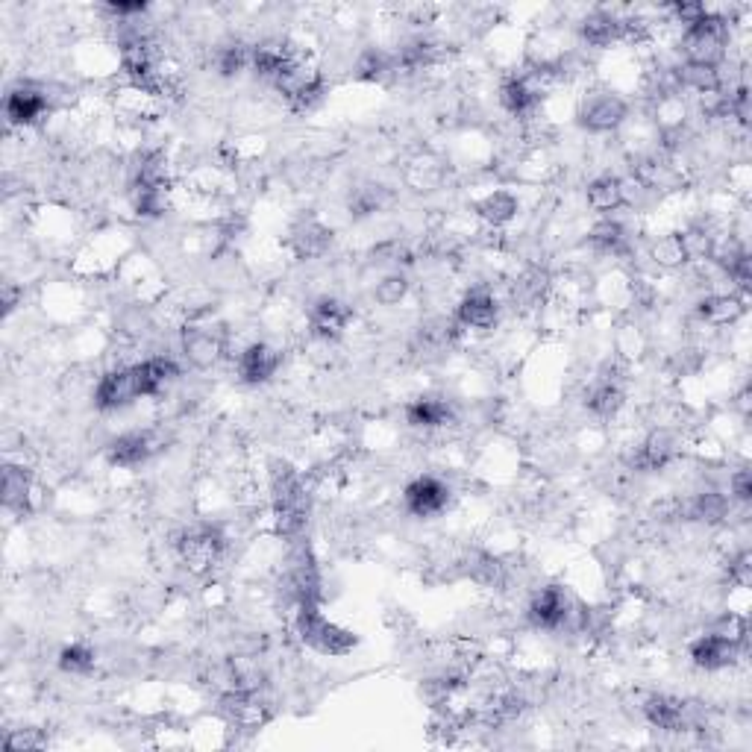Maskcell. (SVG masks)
Here are the masks:
<instances>
[{"label": "cell", "instance_id": "obj_1", "mask_svg": "<svg viewBox=\"0 0 752 752\" xmlns=\"http://www.w3.org/2000/svg\"><path fill=\"white\" fill-rule=\"evenodd\" d=\"M297 635L306 647H312L315 653H324V656H347L359 644V638L350 629L329 620L321 611V603H300L297 606Z\"/></svg>", "mask_w": 752, "mask_h": 752}, {"label": "cell", "instance_id": "obj_2", "mask_svg": "<svg viewBox=\"0 0 752 752\" xmlns=\"http://www.w3.org/2000/svg\"><path fill=\"white\" fill-rule=\"evenodd\" d=\"M726 18L714 15L711 9L705 12L703 18L691 27L682 30V53L688 62L694 65H714L723 59V47H726Z\"/></svg>", "mask_w": 752, "mask_h": 752}, {"label": "cell", "instance_id": "obj_3", "mask_svg": "<svg viewBox=\"0 0 752 752\" xmlns=\"http://www.w3.org/2000/svg\"><path fill=\"white\" fill-rule=\"evenodd\" d=\"M576 118L588 133H611L629 118V103L614 92H591L579 103Z\"/></svg>", "mask_w": 752, "mask_h": 752}, {"label": "cell", "instance_id": "obj_4", "mask_svg": "<svg viewBox=\"0 0 752 752\" xmlns=\"http://www.w3.org/2000/svg\"><path fill=\"white\" fill-rule=\"evenodd\" d=\"M647 720L664 729V732H691V729H703V711L697 708V703H685L679 697L670 694H656L650 697L644 705Z\"/></svg>", "mask_w": 752, "mask_h": 752}, {"label": "cell", "instance_id": "obj_5", "mask_svg": "<svg viewBox=\"0 0 752 752\" xmlns=\"http://www.w3.org/2000/svg\"><path fill=\"white\" fill-rule=\"evenodd\" d=\"M224 544L227 541H224L218 526H194L177 541V550H180L183 562L188 564V570L203 573L218 562V556L224 553Z\"/></svg>", "mask_w": 752, "mask_h": 752}, {"label": "cell", "instance_id": "obj_6", "mask_svg": "<svg viewBox=\"0 0 752 752\" xmlns=\"http://www.w3.org/2000/svg\"><path fill=\"white\" fill-rule=\"evenodd\" d=\"M162 447V438L153 429H133L109 441L106 456L115 468H139L156 450Z\"/></svg>", "mask_w": 752, "mask_h": 752}, {"label": "cell", "instance_id": "obj_7", "mask_svg": "<svg viewBox=\"0 0 752 752\" xmlns=\"http://www.w3.org/2000/svg\"><path fill=\"white\" fill-rule=\"evenodd\" d=\"M570 617H573V600H570V594L564 591L562 585L541 588L532 597V603H529V620L538 629L556 632V629H562Z\"/></svg>", "mask_w": 752, "mask_h": 752}, {"label": "cell", "instance_id": "obj_8", "mask_svg": "<svg viewBox=\"0 0 752 752\" xmlns=\"http://www.w3.org/2000/svg\"><path fill=\"white\" fill-rule=\"evenodd\" d=\"M403 500L415 517H435L450 506V488L438 476H418L406 485Z\"/></svg>", "mask_w": 752, "mask_h": 752}, {"label": "cell", "instance_id": "obj_9", "mask_svg": "<svg viewBox=\"0 0 752 752\" xmlns=\"http://www.w3.org/2000/svg\"><path fill=\"white\" fill-rule=\"evenodd\" d=\"M133 400H139L133 368L106 371V374L97 379V385H94V406L100 412H118V409L130 406Z\"/></svg>", "mask_w": 752, "mask_h": 752}, {"label": "cell", "instance_id": "obj_10", "mask_svg": "<svg viewBox=\"0 0 752 752\" xmlns=\"http://www.w3.org/2000/svg\"><path fill=\"white\" fill-rule=\"evenodd\" d=\"M676 453H679V438H676V432H670V429H653L641 444H638V450H635V456H632V470H638V473H653V470L667 468L673 459H676Z\"/></svg>", "mask_w": 752, "mask_h": 752}, {"label": "cell", "instance_id": "obj_11", "mask_svg": "<svg viewBox=\"0 0 752 752\" xmlns=\"http://www.w3.org/2000/svg\"><path fill=\"white\" fill-rule=\"evenodd\" d=\"M282 356L265 341H253L238 353V379L244 385H262L277 374Z\"/></svg>", "mask_w": 752, "mask_h": 752}, {"label": "cell", "instance_id": "obj_12", "mask_svg": "<svg viewBox=\"0 0 752 752\" xmlns=\"http://www.w3.org/2000/svg\"><path fill=\"white\" fill-rule=\"evenodd\" d=\"M47 112V94L39 86L21 83L6 94V121L9 127H30Z\"/></svg>", "mask_w": 752, "mask_h": 752}, {"label": "cell", "instance_id": "obj_13", "mask_svg": "<svg viewBox=\"0 0 752 752\" xmlns=\"http://www.w3.org/2000/svg\"><path fill=\"white\" fill-rule=\"evenodd\" d=\"M500 306L491 291L473 288L456 306V324L462 329H491L497 324Z\"/></svg>", "mask_w": 752, "mask_h": 752}, {"label": "cell", "instance_id": "obj_14", "mask_svg": "<svg viewBox=\"0 0 752 752\" xmlns=\"http://www.w3.org/2000/svg\"><path fill=\"white\" fill-rule=\"evenodd\" d=\"M180 376V368L171 356H150L139 365H133V379L139 397H156L162 394L174 379Z\"/></svg>", "mask_w": 752, "mask_h": 752}, {"label": "cell", "instance_id": "obj_15", "mask_svg": "<svg viewBox=\"0 0 752 752\" xmlns=\"http://www.w3.org/2000/svg\"><path fill=\"white\" fill-rule=\"evenodd\" d=\"M500 103L509 115L515 118H526L538 109L541 103V86L532 74H520V77H506L500 86Z\"/></svg>", "mask_w": 752, "mask_h": 752}, {"label": "cell", "instance_id": "obj_16", "mask_svg": "<svg viewBox=\"0 0 752 752\" xmlns=\"http://www.w3.org/2000/svg\"><path fill=\"white\" fill-rule=\"evenodd\" d=\"M741 658V644L726 641L714 632H708L703 638H697L691 644V661L703 670H726Z\"/></svg>", "mask_w": 752, "mask_h": 752}, {"label": "cell", "instance_id": "obj_17", "mask_svg": "<svg viewBox=\"0 0 752 752\" xmlns=\"http://www.w3.org/2000/svg\"><path fill=\"white\" fill-rule=\"evenodd\" d=\"M579 36L588 47H611L626 39V21L606 9H594L579 21Z\"/></svg>", "mask_w": 752, "mask_h": 752}, {"label": "cell", "instance_id": "obj_18", "mask_svg": "<svg viewBox=\"0 0 752 752\" xmlns=\"http://www.w3.org/2000/svg\"><path fill=\"white\" fill-rule=\"evenodd\" d=\"M347 324H350V309L335 297H321L309 312V327L318 341H335Z\"/></svg>", "mask_w": 752, "mask_h": 752}, {"label": "cell", "instance_id": "obj_19", "mask_svg": "<svg viewBox=\"0 0 752 752\" xmlns=\"http://www.w3.org/2000/svg\"><path fill=\"white\" fill-rule=\"evenodd\" d=\"M297 59L300 53L285 42H265V45L253 47V71L271 83H277Z\"/></svg>", "mask_w": 752, "mask_h": 752}, {"label": "cell", "instance_id": "obj_20", "mask_svg": "<svg viewBox=\"0 0 752 752\" xmlns=\"http://www.w3.org/2000/svg\"><path fill=\"white\" fill-rule=\"evenodd\" d=\"M406 421L415 429H441L456 421V409L444 400V397H418L406 406Z\"/></svg>", "mask_w": 752, "mask_h": 752}, {"label": "cell", "instance_id": "obj_21", "mask_svg": "<svg viewBox=\"0 0 752 752\" xmlns=\"http://www.w3.org/2000/svg\"><path fill=\"white\" fill-rule=\"evenodd\" d=\"M183 353H186V359L194 368L206 371V368H212V365L221 359L224 344H221V338H218L215 332H209V329L186 327V332H183Z\"/></svg>", "mask_w": 752, "mask_h": 752}, {"label": "cell", "instance_id": "obj_22", "mask_svg": "<svg viewBox=\"0 0 752 752\" xmlns=\"http://www.w3.org/2000/svg\"><path fill=\"white\" fill-rule=\"evenodd\" d=\"M744 315V300L735 294H708L697 303V318L711 327H729L741 321Z\"/></svg>", "mask_w": 752, "mask_h": 752}, {"label": "cell", "instance_id": "obj_23", "mask_svg": "<svg viewBox=\"0 0 752 752\" xmlns=\"http://www.w3.org/2000/svg\"><path fill=\"white\" fill-rule=\"evenodd\" d=\"M33 500V476L21 465H3V506L9 512H27Z\"/></svg>", "mask_w": 752, "mask_h": 752}, {"label": "cell", "instance_id": "obj_24", "mask_svg": "<svg viewBox=\"0 0 752 752\" xmlns=\"http://www.w3.org/2000/svg\"><path fill=\"white\" fill-rule=\"evenodd\" d=\"M585 200H588V206H591L594 212L611 215V212H617L620 206H626V188H623V183H620L617 177L603 174V177H597V180L588 183V188H585Z\"/></svg>", "mask_w": 752, "mask_h": 752}, {"label": "cell", "instance_id": "obj_25", "mask_svg": "<svg viewBox=\"0 0 752 752\" xmlns=\"http://www.w3.org/2000/svg\"><path fill=\"white\" fill-rule=\"evenodd\" d=\"M332 241V230H327L324 224L318 221H300L294 230H291V247L300 259H315V256H324Z\"/></svg>", "mask_w": 752, "mask_h": 752}, {"label": "cell", "instance_id": "obj_26", "mask_svg": "<svg viewBox=\"0 0 752 752\" xmlns=\"http://www.w3.org/2000/svg\"><path fill=\"white\" fill-rule=\"evenodd\" d=\"M473 209H476V215H479L488 227H506V224L517 215V197L512 191L497 188V191L485 194L482 200H476Z\"/></svg>", "mask_w": 752, "mask_h": 752}, {"label": "cell", "instance_id": "obj_27", "mask_svg": "<svg viewBox=\"0 0 752 752\" xmlns=\"http://www.w3.org/2000/svg\"><path fill=\"white\" fill-rule=\"evenodd\" d=\"M435 56H438V47H435L432 39L412 36L394 53V62H397V71H421V68H429L435 62Z\"/></svg>", "mask_w": 752, "mask_h": 752}, {"label": "cell", "instance_id": "obj_28", "mask_svg": "<svg viewBox=\"0 0 752 752\" xmlns=\"http://www.w3.org/2000/svg\"><path fill=\"white\" fill-rule=\"evenodd\" d=\"M588 409L597 418H614L623 409V388L611 379H600L591 391H588Z\"/></svg>", "mask_w": 752, "mask_h": 752}, {"label": "cell", "instance_id": "obj_29", "mask_svg": "<svg viewBox=\"0 0 752 752\" xmlns=\"http://www.w3.org/2000/svg\"><path fill=\"white\" fill-rule=\"evenodd\" d=\"M676 83L691 89L697 94H708L720 89V74L714 65H694V62H685L676 68Z\"/></svg>", "mask_w": 752, "mask_h": 752}, {"label": "cell", "instance_id": "obj_30", "mask_svg": "<svg viewBox=\"0 0 752 752\" xmlns=\"http://www.w3.org/2000/svg\"><path fill=\"white\" fill-rule=\"evenodd\" d=\"M688 515L703 520V523H723L729 517V500H726V494L708 488V491L694 494V500L688 503Z\"/></svg>", "mask_w": 752, "mask_h": 752}, {"label": "cell", "instance_id": "obj_31", "mask_svg": "<svg viewBox=\"0 0 752 752\" xmlns=\"http://www.w3.org/2000/svg\"><path fill=\"white\" fill-rule=\"evenodd\" d=\"M397 71V62L391 53L379 50V47H368L362 50V56L356 59V77L365 80V83H376V80H385L388 74Z\"/></svg>", "mask_w": 752, "mask_h": 752}, {"label": "cell", "instance_id": "obj_32", "mask_svg": "<svg viewBox=\"0 0 752 752\" xmlns=\"http://www.w3.org/2000/svg\"><path fill=\"white\" fill-rule=\"evenodd\" d=\"M130 200H133V209L139 212L141 218H159L168 209V183H162V186H133Z\"/></svg>", "mask_w": 752, "mask_h": 752}, {"label": "cell", "instance_id": "obj_33", "mask_svg": "<svg viewBox=\"0 0 752 752\" xmlns=\"http://www.w3.org/2000/svg\"><path fill=\"white\" fill-rule=\"evenodd\" d=\"M215 68H218L221 77H238L241 71L253 68V50L244 45V42H230V45L218 47Z\"/></svg>", "mask_w": 752, "mask_h": 752}, {"label": "cell", "instance_id": "obj_34", "mask_svg": "<svg viewBox=\"0 0 752 752\" xmlns=\"http://www.w3.org/2000/svg\"><path fill=\"white\" fill-rule=\"evenodd\" d=\"M653 259H656L661 268L673 271V268H682L688 259V247H685V235L682 233H667L658 238L653 244Z\"/></svg>", "mask_w": 752, "mask_h": 752}, {"label": "cell", "instance_id": "obj_35", "mask_svg": "<svg viewBox=\"0 0 752 752\" xmlns=\"http://www.w3.org/2000/svg\"><path fill=\"white\" fill-rule=\"evenodd\" d=\"M588 238L603 253H626V247H629V235L623 230V224H617L611 218H603L600 224H594Z\"/></svg>", "mask_w": 752, "mask_h": 752}, {"label": "cell", "instance_id": "obj_36", "mask_svg": "<svg viewBox=\"0 0 752 752\" xmlns=\"http://www.w3.org/2000/svg\"><path fill=\"white\" fill-rule=\"evenodd\" d=\"M97 664V656L89 644H68L62 653H59V667L71 676H89Z\"/></svg>", "mask_w": 752, "mask_h": 752}, {"label": "cell", "instance_id": "obj_37", "mask_svg": "<svg viewBox=\"0 0 752 752\" xmlns=\"http://www.w3.org/2000/svg\"><path fill=\"white\" fill-rule=\"evenodd\" d=\"M385 203H388V191L382 186H359L350 194V215L356 218L374 215Z\"/></svg>", "mask_w": 752, "mask_h": 752}, {"label": "cell", "instance_id": "obj_38", "mask_svg": "<svg viewBox=\"0 0 752 752\" xmlns=\"http://www.w3.org/2000/svg\"><path fill=\"white\" fill-rule=\"evenodd\" d=\"M406 294H409V280L403 274H388L376 282L374 288L376 303H382V306H397L406 300Z\"/></svg>", "mask_w": 752, "mask_h": 752}, {"label": "cell", "instance_id": "obj_39", "mask_svg": "<svg viewBox=\"0 0 752 752\" xmlns=\"http://www.w3.org/2000/svg\"><path fill=\"white\" fill-rule=\"evenodd\" d=\"M47 738L42 735V729H12L3 741L6 752H36L45 750Z\"/></svg>", "mask_w": 752, "mask_h": 752}, {"label": "cell", "instance_id": "obj_40", "mask_svg": "<svg viewBox=\"0 0 752 752\" xmlns=\"http://www.w3.org/2000/svg\"><path fill=\"white\" fill-rule=\"evenodd\" d=\"M711 632L744 647V641H747V617L738 614V611H726L723 617H717V623L711 626Z\"/></svg>", "mask_w": 752, "mask_h": 752}, {"label": "cell", "instance_id": "obj_41", "mask_svg": "<svg viewBox=\"0 0 752 752\" xmlns=\"http://www.w3.org/2000/svg\"><path fill=\"white\" fill-rule=\"evenodd\" d=\"M470 576L479 585H500L503 582V564L491 559V556H476L473 564H470Z\"/></svg>", "mask_w": 752, "mask_h": 752}, {"label": "cell", "instance_id": "obj_42", "mask_svg": "<svg viewBox=\"0 0 752 752\" xmlns=\"http://www.w3.org/2000/svg\"><path fill=\"white\" fill-rule=\"evenodd\" d=\"M670 12H673V21H676V24L691 27V24H697L705 12H708V6H705V3H691V0H688V3H673V6H670Z\"/></svg>", "mask_w": 752, "mask_h": 752}, {"label": "cell", "instance_id": "obj_43", "mask_svg": "<svg viewBox=\"0 0 752 752\" xmlns=\"http://www.w3.org/2000/svg\"><path fill=\"white\" fill-rule=\"evenodd\" d=\"M752 559L750 553H738L729 564V582H735L738 588H747L752 579Z\"/></svg>", "mask_w": 752, "mask_h": 752}, {"label": "cell", "instance_id": "obj_44", "mask_svg": "<svg viewBox=\"0 0 752 752\" xmlns=\"http://www.w3.org/2000/svg\"><path fill=\"white\" fill-rule=\"evenodd\" d=\"M121 329H124L127 335H133V338L144 335V332L150 329V318H147V312H141V309H127V312L121 315Z\"/></svg>", "mask_w": 752, "mask_h": 752}, {"label": "cell", "instance_id": "obj_45", "mask_svg": "<svg viewBox=\"0 0 752 752\" xmlns=\"http://www.w3.org/2000/svg\"><path fill=\"white\" fill-rule=\"evenodd\" d=\"M732 497L738 500V503H750L752 500V473L750 470H738L735 476H732Z\"/></svg>", "mask_w": 752, "mask_h": 752}, {"label": "cell", "instance_id": "obj_46", "mask_svg": "<svg viewBox=\"0 0 752 752\" xmlns=\"http://www.w3.org/2000/svg\"><path fill=\"white\" fill-rule=\"evenodd\" d=\"M15 300H18L15 288H12V285H3V315H9V312L15 309Z\"/></svg>", "mask_w": 752, "mask_h": 752}]
</instances>
